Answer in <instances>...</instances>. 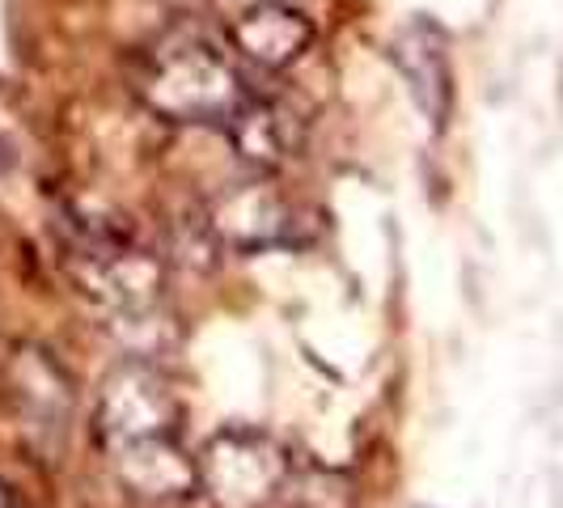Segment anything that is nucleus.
<instances>
[{
    "mask_svg": "<svg viewBox=\"0 0 563 508\" xmlns=\"http://www.w3.org/2000/svg\"><path fill=\"white\" fill-rule=\"evenodd\" d=\"M136 93L148 111L169 123L225 128L251 98V85L238 68L233 47L208 34H169L157 52L144 56Z\"/></svg>",
    "mask_w": 563,
    "mask_h": 508,
    "instance_id": "obj_1",
    "label": "nucleus"
},
{
    "mask_svg": "<svg viewBox=\"0 0 563 508\" xmlns=\"http://www.w3.org/2000/svg\"><path fill=\"white\" fill-rule=\"evenodd\" d=\"M199 466V492H208L221 508H267L288 483V457L284 450L254 428H225L217 432Z\"/></svg>",
    "mask_w": 563,
    "mask_h": 508,
    "instance_id": "obj_2",
    "label": "nucleus"
},
{
    "mask_svg": "<svg viewBox=\"0 0 563 508\" xmlns=\"http://www.w3.org/2000/svg\"><path fill=\"white\" fill-rule=\"evenodd\" d=\"M178 398L169 390L166 373L148 365L141 356H128L98 390L93 407V432L102 450L111 453L132 441H153V437H178Z\"/></svg>",
    "mask_w": 563,
    "mask_h": 508,
    "instance_id": "obj_3",
    "label": "nucleus"
},
{
    "mask_svg": "<svg viewBox=\"0 0 563 508\" xmlns=\"http://www.w3.org/2000/svg\"><path fill=\"white\" fill-rule=\"evenodd\" d=\"M203 225L217 238V246L242 254L272 251V246H288L301 238V212L288 203L280 187L272 178H251L238 183L208 203Z\"/></svg>",
    "mask_w": 563,
    "mask_h": 508,
    "instance_id": "obj_4",
    "label": "nucleus"
},
{
    "mask_svg": "<svg viewBox=\"0 0 563 508\" xmlns=\"http://www.w3.org/2000/svg\"><path fill=\"white\" fill-rule=\"evenodd\" d=\"M395 68L428 132H445L453 111V64H450V38L432 18H411L390 43Z\"/></svg>",
    "mask_w": 563,
    "mask_h": 508,
    "instance_id": "obj_5",
    "label": "nucleus"
},
{
    "mask_svg": "<svg viewBox=\"0 0 563 508\" xmlns=\"http://www.w3.org/2000/svg\"><path fill=\"white\" fill-rule=\"evenodd\" d=\"M119 487L144 500V505H174L199 492L196 457L183 450L178 437H153V441H132L107 453Z\"/></svg>",
    "mask_w": 563,
    "mask_h": 508,
    "instance_id": "obj_6",
    "label": "nucleus"
},
{
    "mask_svg": "<svg viewBox=\"0 0 563 508\" xmlns=\"http://www.w3.org/2000/svg\"><path fill=\"white\" fill-rule=\"evenodd\" d=\"M229 47L238 59H246L263 73H280L313 47V22L292 4L258 0L229 26Z\"/></svg>",
    "mask_w": 563,
    "mask_h": 508,
    "instance_id": "obj_7",
    "label": "nucleus"
},
{
    "mask_svg": "<svg viewBox=\"0 0 563 508\" xmlns=\"http://www.w3.org/2000/svg\"><path fill=\"white\" fill-rule=\"evenodd\" d=\"M9 377H13V398L26 428L34 432H64L68 428V377L64 368L43 352V347H18V356L9 361Z\"/></svg>",
    "mask_w": 563,
    "mask_h": 508,
    "instance_id": "obj_8",
    "label": "nucleus"
},
{
    "mask_svg": "<svg viewBox=\"0 0 563 508\" xmlns=\"http://www.w3.org/2000/svg\"><path fill=\"white\" fill-rule=\"evenodd\" d=\"M225 132L229 141H233V148H238V157L251 162L254 169H263V174L284 166L292 157V144H297L292 114L284 111L280 102H267L258 93H251L242 102V111L229 119Z\"/></svg>",
    "mask_w": 563,
    "mask_h": 508,
    "instance_id": "obj_9",
    "label": "nucleus"
},
{
    "mask_svg": "<svg viewBox=\"0 0 563 508\" xmlns=\"http://www.w3.org/2000/svg\"><path fill=\"white\" fill-rule=\"evenodd\" d=\"M4 166H9V153H4V141H0V174H4Z\"/></svg>",
    "mask_w": 563,
    "mask_h": 508,
    "instance_id": "obj_10",
    "label": "nucleus"
},
{
    "mask_svg": "<svg viewBox=\"0 0 563 508\" xmlns=\"http://www.w3.org/2000/svg\"><path fill=\"white\" fill-rule=\"evenodd\" d=\"M0 508H9V492H4V483H0Z\"/></svg>",
    "mask_w": 563,
    "mask_h": 508,
    "instance_id": "obj_11",
    "label": "nucleus"
}]
</instances>
